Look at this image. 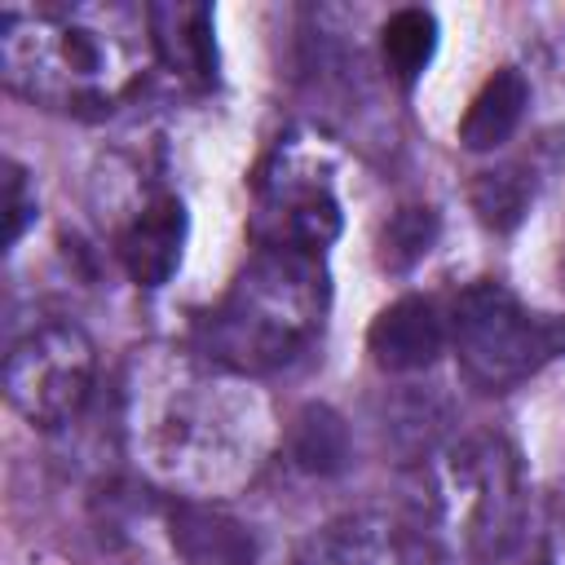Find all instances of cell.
Wrapping results in <instances>:
<instances>
[{"mask_svg": "<svg viewBox=\"0 0 565 565\" xmlns=\"http://www.w3.org/2000/svg\"><path fill=\"white\" fill-rule=\"evenodd\" d=\"M446 322L463 375L486 393L516 388L565 353V318L525 309L503 282L490 278L463 287Z\"/></svg>", "mask_w": 565, "mask_h": 565, "instance_id": "obj_5", "label": "cell"}, {"mask_svg": "<svg viewBox=\"0 0 565 565\" xmlns=\"http://www.w3.org/2000/svg\"><path fill=\"white\" fill-rule=\"evenodd\" d=\"M322 256L291 247H256L230 291L203 313L199 349L243 375H269L296 362L327 318Z\"/></svg>", "mask_w": 565, "mask_h": 565, "instance_id": "obj_3", "label": "cell"}, {"mask_svg": "<svg viewBox=\"0 0 565 565\" xmlns=\"http://www.w3.org/2000/svg\"><path fill=\"white\" fill-rule=\"evenodd\" d=\"M534 199V172L521 163H503L472 181V207L490 230H512Z\"/></svg>", "mask_w": 565, "mask_h": 565, "instance_id": "obj_16", "label": "cell"}, {"mask_svg": "<svg viewBox=\"0 0 565 565\" xmlns=\"http://www.w3.org/2000/svg\"><path fill=\"white\" fill-rule=\"evenodd\" d=\"M119 265L137 287H163L185 252V203L168 190H154L119 230Z\"/></svg>", "mask_w": 565, "mask_h": 565, "instance_id": "obj_9", "label": "cell"}, {"mask_svg": "<svg viewBox=\"0 0 565 565\" xmlns=\"http://www.w3.org/2000/svg\"><path fill=\"white\" fill-rule=\"evenodd\" d=\"M146 31L154 44V57L177 79H185L190 88L216 84V22H212L207 4H185V0L150 4Z\"/></svg>", "mask_w": 565, "mask_h": 565, "instance_id": "obj_12", "label": "cell"}, {"mask_svg": "<svg viewBox=\"0 0 565 565\" xmlns=\"http://www.w3.org/2000/svg\"><path fill=\"white\" fill-rule=\"evenodd\" d=\"M380 53L402 84H415L437 53V18L428 9H397L380 31Z\"/></svg>", "mask_w": 565, "mask_h": 565, "instance_id": "obj_15", "label": "cell"}, {"mask_svg": "<svg viewBox=\"0 0 565 565\" xmlns=\"http://www.w3.org/2000/svg\"><path fill=\"white\" fill-rule=\"evenodd\" d=\"M168 539L185 565H256V534L216 499H177L168 508Z\"/></svg>", "mask_w": 565, "mask_h": 565, "instance_id": "obj_11", "label": "cell"}, {"mask_svg": "<svg viewBox=\"0 0 565 565\" xmlns=\"http://www.w3.org/2000/svg\"><path fill=\"white\" fill-rule=\"evenodd\" d=\"M419 503L459 534L472 561H503L525 525V486L516 450L503 437H463L419 468Z\"/></svg>", "mask_w": 565, "mask_h": 565, "instance_id": "obj_4", "label": "cell"}, {"mask_svg": "<svg viewBox=\"0 0 565 565\" xmlns=\"http://www.w3.org/2000/svg\"><path fill=\"white\" fill-rule=\"evenodd\" d=\"M291 565H437L433 543L384 512H349L318 525Z\"/></svg>", "mask_w": 565, "mask_h": 565, "instance_id": "obj_8", "label": "cell"}, {"mask_svg": "<svg viewBox=\"0 0 565 565\" xmlns=\"http://www.w3.org/2000/svg\"><path fill=\"white\" fill-rule=\"evenodd\" d=\"M146 13L119 4H26L0 13V79L31 106L102 119L150 66Z\"/></svg>", "mask_w": 565, "mask_h": 565, "instance_id": "obj_2", "label": "cell"}, {"mask_svg": "<svg viewBox=\"0 0 565 565\" xmlns=\"http://www.w3.org/2000/svg\"><path fill=\"white\" fill-rule=\"evenodd\" d=\"M31 221H35V190H31L26 172L9 159L4 163V247H13Z\"/></svg>", "mask_w": 565, "mask_h": 565, "instance_id": "obj_18", "label": "cell"}, {"mask_svg": "<svg viewBox=\"0 0 565 565\" xmlns=\"http://www.w3.org/2000/svg\"><path fill=\"white\" fill-rule=\"evenodd\" d=\"M97 380V349L75 322H40L22 340H13L4 358V397L35 428L71 424Z\"/></svg>", "mask_w": 565, "mask_h": 565, "instance_id": "obj_7", "label": "cell"}, {"mask_svg": "<svg viewBox=\"0 0 565 565\" xmlns=\"http://www.w3.org/2000/svg\"><path fill=\"white\" fill-rule=\"evenodd\" d=\"M446 340H450V322L424 296H402V300L384 305L366 327V349H371L375 366L388 375L428 371L441 358Z\"/></svg>", "mask_w": 565, "mask_h": 565, "instance_id": "obj_10", "label": "cell"}, {"mask_svg": "<svg viewBox=\"0 0 565 565\" xmlns=\"http://www.w3.org/2000/svg\"><path fill=\"white\" fill-rule=\"evenodd\" d=\"M282 450H287V459L300 472H309V477H335L349 463V424L331 406L309 402L282 428Z\"/></svg>", "mask_w": 565, "mask_h": 565, "instance_id": "obj_14", "label": "cell"}, {"mask_svg": "<svg viewBox=\"0 0 565 565\" xmlns=\"http://www.w3.org/2000/svg\"><path fill=\"white\" fill-rule=\"evenodd\" d=\"M433 243H437V212L419 203L397 207L380 230V265L388 274H406L433 252Z\"/></svg>", "mask_w": 565, "mask_h": 565, "instance_id": "obj_17", "label": "cell"}, {"mask_svg": "<svg viewBox=\"0 0 565 565\" xmlns=\"http://www.w3.org/2000/svg\"><path fill=\"white\" fill-rule=\"evenodd\" d=\"M525 106H530V79L516 66H499L468 102V110L459 119V146L463 150L503 146L516 132V124L525 119Z\"/></svg>", "mask_w": 565, "mask_h": 565, "instance_id": "obj_13", "label": "cell"}, {"mask_svg": "<svg viewBox=\"0 0 565 565\" xmlns=\"http://www.w3.org/2000/svg\"><path fill=\"white\" fill-rule=\"evenodd\" d=\"M252 234L260 247H291L309 256H322L331 247V238L340 234V203L322 146H309L305 137L278 141L256 177Z\"/></svg>", "mask_w": 565, "mask_h": 565, "instance_id": "obj_6", "label": "cell"}, {"mask_svg": "<svg viewBox=\"0 0 565 565\" xmlns=\"http://www.w3.org/2000/svg\"><path fill=\"white\" fill-rule=\"evenodd\" d=\"M278 437L252 375L203 349L146 344L124 366V441L137 468L181 499H221L247 486Z\"/></svg>", "mask_w": 565, "mask_h": 565, "instance_id": "obj_1", "label": "cell"}]
</instances>
